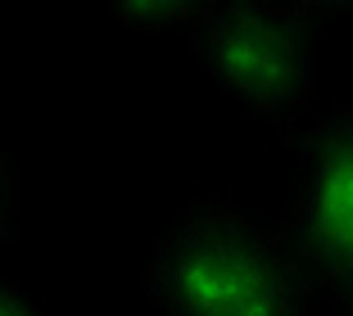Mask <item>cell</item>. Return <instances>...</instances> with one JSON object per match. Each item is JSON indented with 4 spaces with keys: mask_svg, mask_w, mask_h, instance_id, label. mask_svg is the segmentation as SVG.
<instances>
[{
    "mask_svg": "<svg viewBox=\"0 0 353 316\" xmlns=\"http://www.w3.org/2000/svg\"><path fill=\"white\" fill-rule=\"evenodd\" d=\"M109 19L136 36H159V32H181L186 36L199 19V5H176V0H132V5H109Z\"/></svg>",
    "mask_w": 353,
    "mask_h": 316,
    "instance_id": "4",
    "label": "cell"
},
{
    "mask_svg": "<svg viewBox=\"0 0 353 316\" xmlns=\"http://www.w3.org/2000/svg\"><path fill=\"white\" fill-rule=\"evenodd\" d=\"M317 32L312 5H199L186 41L236 109L294 145L317 104Z\"/></svg>",
    "mask_w": 353,
    "mask_h": 316,
    "instance_id": "2",
    "label": "cell"
},
{
    "mask_svg": "<svg viewBox=\"0 0 353 316\" xmlns=\"http://www.w3.org/2000/svg\"><path fill=\"white\" fill-rule=\"evenodd\" d=\"M19 231V172H14V158L0 149V249L14 240Z\"/></svg>",
    "mask_w": 353,
    "mask_h": 316,
    "instance_id": "5",
    "label": "cell"
},
{
    "mask_svg": "<svg viewBox=\"0 0 353 316\" xmlns=\"http://www.w3.org/2000/svg\"><path fill=\"white\" fill-rule=\"evenodd\" d=\"M141 289L159 316H335L276 222L231 194L176 208L141 266Z\"/></svg>",
    "mask_w": 353,
    "mask_h": 316,
    "instance_id": "1",
    "label": "cell"
},
{
    "mask_svg": "<svg viewBox=\"0 0 353 316\" xmlns=\"http://www.w3.org/2000/svg\"><path fill=\"white\" fill-rule=\"evenodd\" d=\"M0 316H41V307H37V298L19 280L0 275Z\"/></svg>",
    "mask_w": 353,
    "mask_h": 316,
    "instance_id": "6",
    "label": "cell"
},
{
    "mask_svg": "<svg viewBox=\"0 0 353 316\" xmlns=\"http://www.w3.org/2000/svg\"><path fill=\"white\" fill-rule=\"evenodd\" d=\"M276 231L335 316H353V104H331L290 145Z\"/></svg>",
    "mask_w": 353,
    "mask_h": 316,
    "instance_id": "3",
    "label": "cell"
}]
</instances>
